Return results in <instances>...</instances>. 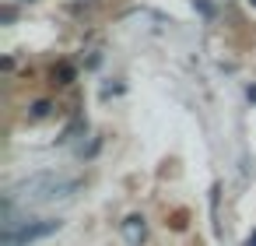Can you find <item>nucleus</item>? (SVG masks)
I'll return each mask as SVG.
<instances>
[{
  "mask_svg": "<svg viewBox=\"0 0 256 246\" xmlns=\"http://www.w3.org/2000/svg\"><path fill=\"white\" fill-rule=\"evenodd\" d=\"M81 186L78 176H60V172H39L25 183H18L8 197H4V207H14V204H53V200H67L74 197Z\"/></svg>",
  "mask_w": 256,
  "mask_h": 246,
  "instance_id": "1",
  "label": "nucleus"
},
{
  "mask_svg": "<svg viewBox=\"0 0 256 246\" xmlns=\"http://www.w3.org/2000/svg\"><path fill=\"white\" fill-rule=\"evenodd\" d=\"M60 218H39V221H4V235H0V242L4 246H32L53 232H60Z\"/></svg>",
  "mask_w": 256,
  "mask_h": 246,
  "instance_id": "2",
  "label": "nucleus"
},
{
  "mask_svg": "<svg viewBox=\"0 0 256 246\" xmlns=\"http://www.w3.org/2000/svg\"><path fill=\"white\" fill-rule=\"evenodd\" d=\"M123 235H126V242H130V246H140V242H144V235H148L144 218H137V214H134V218H126V221H123Z\"/></svg>",
  "mask_w": 256,
  "mask_h": 246,
  "instance_id": "3",
  "label": "nucleus"
},
{
  "mask_svg": "<svg viewBox=\"0 0 256 246\" xmlns=\"http://www.w3.org/2000/svg\"><path fill=\"white\" fill-rule=\"evenodd\" d=\"M249 246H256V235H252V239H249Z\"/></svg>",
  "mask_w": 256,
  "mask_h": 246,
  "instance_id": "4",
  "label": "nucleus"
}]
</instances>
